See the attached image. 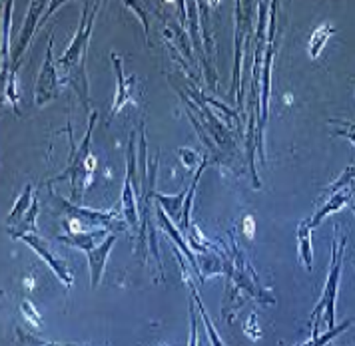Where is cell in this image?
<instances>
[{"instance_id": "19", "label": "cell", "mask_w": 355, "mask_h": 346, "mask_svg": "<svg viewBox=\"0 0 355 346\" xmlns=\"http://www.w3.org/2000/svg\"><path fill=\"white\" fill-rule=\"evenodd\" d=\"M297 251H300V261L304 263L307 271H311L313 265V253H311V227L307 221H302L297 227Z\"/></svg>"}, {"instance_id": "12", "label": "cell", "mask_w": 355, "mask_h": 346, "mask_svg": "<svg viewBox=\"0 0 355 346\" xmlns=\"http://www.w3.org/2000/svg\"><path fill=\"white\" fill-rule=\"evenodd\" d=\"M112 66L114 74H116V82H118V90H116V98L112 104V116L122 110L126 104H138L140 100V92H138V78L134 74L126 76L124 74V62L118 54L112 52Z\"/></svg>"}, {"instance_id": "6", "label": "cell", "mask_w": 355, "mask_h": 346, "mask_svg": "<svg viewBox=\"0 0 355 346\" xmlns=\"http://www.w3.org/2000/svg\"><path fill=\"white\" fill-rule=\"evenodd\" d=\"M62 4H64V2H60V0H56V2L33 0V2H31V8H28V15H26V20H24L22 32H20V36H18L15 48H12V64H10L8 76H17L18 66L22 64L24 52H26V48H28L31 40H33L34 32L38 30V28L46 22V18H49L56 8H60ZM4 82H6V80H4ZM4 82H2V84H4Z\"/></svg>"}, {"instance_id": "8", "label": "cell", "mask_w": 355, "mask_h": 346, "mask_svg": "<svg viewBox=\"0 0 355 346\" xmlns=\"http://www.w3.org/2000/svg\"><path fill=\"white\" fill-rule=\"evenodd\" d=\"M126 179H124V191H122V217L130 227H138V197L136 193L140 191V185L136 183V188L132 185V181H136V131L130 134L128 152H126Z\"/></svg>"}, {"instance_id": "1", "label": "cell", "mask_w": 355, "mask_h": 346, "mask_svg": "<svg viewBox=\"0 0 355 346\" xmlns=\"http://www.w3.org/2000/svg\"><path fill=\"white\" fill-rule=\"evenodd\" d=\"M102 4L100 2H84L82 4V16L78 30L74 34L70 46L66 48V52L58 60L60 68V82L68 84L78 98H80L82 106L88 110L90 108V94H88V76H86V52L90 44V36L94 28V20H96L98 8Z\"/></svg>"}, {"instance_id": "13", "label": "cell", "mask_w": 355, "mask_h": 346, "mask_svg": "<svg viewBox=\"0 0 355 346\" xmlns=\"http://www.w3.org/2000/svg\"><path fill=\"white\" fill-rule=\"evenodd\" d=\"M112 231L108 229H90V231H80V233H68V235H58L56 239L60 243H66L70 247H76L80 249L84 255L90 251H94L100 243L106 241V237L110 235Z\"/></svg>"}, {"instance_id": "22", "label": "cell", "mask_w": 355, "mask_h": 346, "mask_svg": "<svg viewBox=\"0 0 355 346\" xmlns=\"http://www.w3.org/2000/svg\"><path fill=\"white\" fill-rule=\"evenodd\" d=\"M334 126V136L336 138H345L355 145V122H347V120H331L329 122Z\"/></svg>"}, {"instance_id": "2", "label": "cell", "mask_w": 355, "mask_h": 346, "mask_svg": "<svg viewBox=\"0 0 355 346\" xmlns=\"http://www.w3.org/2000/svg\"><path fill=\"white\" fill-rule=\"evenodd\" d=\"M98 113L94 111L90 116V122H88V129L82 138L80 145L74 143V138H72V127H66L68 131V140H70V158H68V165L66 170L60 175H56L54 179H50L49 183H58V181H64V179H70V185H72V191H70V201L76 205L82 203V197H84V191H86V185L90 181V175L96 167V159L92 158V131H94V126H96Z\"/></svg>"}, {"instance_id": "7", "label": "cell", "mask_w": 355, "mask_h": 346, "mask_svg": "<svg viewBox=\"0 0 355 346\" xmlns=\"http://www.w3.org/2000/svg\"><path fill=\"white\" fill-rule=\"evenodd\" d=\"M354 188H355V167L354 165H349V167H345V172L341 173V177H339L338 181H336L334 185H329V188H327V199H325V203L315 211V215H313L311 219H306L307 225H309L311 229H315V227H318V225H320L327 215L336 213V211H339L343 205L349 203L352 193H354Z\"/></svg>"}, {"instance_id": "11", "label": "cell", "mask_w": 355, "mask_h": 346, "mask_svg": "<svg viewBox=\"0 0 355 346\" xmlns=\"http://www.w3.org/2000/svg\"><path fill=\"white\" fill-rule=\"evenodd\" d=\"M18 239H22L26 245H31L33 251L36 253V255H40V257L49 263V267L56 273V277L64 283L66 289H70V286L74 284V275H72V271L66 265V261H62L60 257L54 255L52 247H50V241L42 239L40 233H28V235H20Z\"/></svg>"}, {"instance_id": "18", "label": "cell", "mask_w": 355, "mask_h": 346, "mask_svg": "<svg viewBox=\"0 0 355 346\" xmlns=\"http://www.w3.org/2000/svg\"><path fill=\"white\" fill-rule=\"evenodd\" d=\"M34 199H36V197H33V185L28 183V185L24 188V191H22V195L18 197V201L15 203V207H12V211H10L8 217H6V229L17 227L18 223L22 221V217L28 213V209L33 207Z\"/></svg>"}, {"instance_id": "25", "label": "cell", "mask_w": 355, "mask_h": 346, "mask_svg": "<svg viewBox=\"0 0 355 346\" xmlns=\"http://www.w3.org/2000/svg\"><path fill=\"white\" fill-rule=\"evenodd\" d=\"M18 345L17 346H76V345H54V343H42V340H36L34 336L26 334V332L18 331Z\"/></svg>"}, {"instance_id": "29", "label": "cell", "mask_w": 355, "mask_h": 346, "mask_svg": "<svg viewBox=\"0 0 355 346\" xmlns=\"http://www.w3.org/2000/svg\"><path fill=\"white\" fill-rule=\"evenodd\" d=\"M349 205H352V209H354V213H355V188H354V193H352V199H349Z\"/></svg>"}, {"instance_id": "9", "label": "cell", "mask_w": 355, "mask_h": 346, "mask_svg": "<svg viewBox=\"0 0 355 346\" xmlns=\"http://www.w3.org/2000/svg\"><path fill=\"white\" fill-rule=\"evenodd\" d=\"M52 46H54V36H49V48H46V58L42 64V70L38 74V82L34 88V104L38 108L49 106L52 100L58 98V86H60V74L56 70V64L52 58Z\"/></svg>"}, {"instance_id": "27", "label": "cell", "mask_w": 355, "mask_h": 346, "mask_svg": "<svg viewBox=\"0 0 355 346\" xmlns=\"http://www.w3.org/2000/svg\"><path fill=\"white\" fill-rule=\"evenodd\" d=\"M245 332L254 338V340H258L259 336H261V332H259V327H258V316L256 313L250 316V320L245 322Z\"/></svg>"}, {"instance_id": "3", "label": "cell", "mask_w": 355, "mask_h": 346, "mask_svg": "<svg viewBox=\"0 0 355 346\" xmlns=\"http://www.w3.org/2000/svg\"><path fill=\"white\" fill-rule=\"evenodd\" d=\"M227 293L226 300H224V309H226L230 302H234L236 299L242 297V293H245L248 297L252 299L261 300V302H268L272 304L275 302L272 291H266L261 283H259L256 271L252 268L248 257H243V253L240 251V247L234 243V251H232V259H230V265H227Z\"/></svg>"}, {"instance_id": "17", "label": "cell", "mask_w": 355, "mask_h": 346, "mask_svg": "<svg viewBox=\"0 0 355 346\" xmlns=\"http://www.w3.org/2000/svg\"><path fill=\"white\" fill-rule=\"evenodd\" d=\"M186 195H188V191H182V193H178V195H162V193L156 191V193H154V199H156L162 209L168 213V217H170V219H174L178 225H180Z\"/></svg>"}, {"instance_id": "24", "label": "cell", "mask_w": 355, "mask_h": 346, "mask_svg": "<svg viewBox=\"0 0 355 346\" xmlns=\"http://www.w3.org/2000/svg\"><path fill=\"white\" fill-rule=\"evenodd\" d=\"M194 297L190 299V338H188V346H198V315L194 309Z\"/></svg>"}, {"instance_id": "16", "label": "cell", "mask_w": 355, "mask_h": 346, "mask_svg": "<svg viewBox=\"0 0 355 346\" xmlns=\"http://www.w3.org/2000/svg\"><path fill=\"white\" fill-rule=\"evenodd\" d=\"M182 273H184V277H186V283H188V289H190V293H192V297H194L196 304H198V311H200V315H202V320H204V327H206V332H208V338H210L211 346H227L226 343L220 338L218 331L214 329V325H211V320H210V315H208L206 307L202 304L200 295H198V291H196V284L192 283V279L188 277V271H186V268H182Z\"/></svg>"}, {"instance_id": "5", "label": "cell", "mask_w": 355, "mask_h": 346, "mask_svg": "<svg viewBox=\"0 0 355 346\" xmlns=\"http://www.w3.org/2000/svg\"><path fill=\"white\" fill-rule=\"evenodd\" d=\"M52 199L60 205V209L68 215V219L62 221L66 229L70 233H80L84 227H92V229H108V231H120L122 225L118 221V209L110 211H92L80 205L66 201L64 197H60L58 193H52Z\"/></svg>"}, {"instance_id": "14", "label": "cell", "mask_w": 355, "mask_h": 346, "mask_svg": "<svg viewBox=\"0 0 355 346\" xmlns=\"http://www.w3.org/2000/svg\"><path fill=\"white\" fill-rule=\"evenodd\" d=\"M118 235L116 233H110L106 237L104 243H100L94 251L86 253L88 257V265H90V279H92V286L96 289L100 281H102V275H104V267H106V261H108V255H110V249L116 243Z\"/></svg>"}, {"instance_id": "10", "label": "cell", "mask_w": 355, "mask_h": 346, "mask_svg": "<svg viewBox=\"0 0 355 346\" xmlns=\"http://www.w3.org/2000/svg\"><path fill=\"white\" fill-rule=\"evenodd\" d=\"M243 2H236V66H234V80H232V88L230 92L236 94V102H238V110H243V90L240 86L242 80V60H243V44L250 38V34L245 32L248 28V18L250 15L243 12Z\"/></svg>"}, {"instance_id": "4", "label": "cell", "mask_w": 355, "mask_h": 346, "mask_svg": "<svg viewBox=\"0 0 355 346\" xmlns=\"http://www.w3.org/2000/svg\"><path fill=\"white\" fill-rule=\"evenodd\" d=\"M345 237L341 239V245L338 243V239H334V245H331V268H329V275H327V281L323 286L322 299L315 304L313 313L309 316V322H311V336H320V320L325 315V327L327 331L336 329V299H338L339 293V279H341V267H343V249H345Z\"/></svg>"}, {"instance_id": "26", "label": "cell", "mask_w": 355, "mask_h": 346, "mask_svg": "<svg viewBox=\"0 0 355 346\" xmlns=\"http://www.w3.org/2000/svg\"><path fill=\"white\" fill-rule=\"evenodd\" d=\"M178 154H180V159L184 161V165H186L188 170H194V165L198 163V156H196L194 149H190V147H184V149H180Z\"/></svg>"}, {"instance_id": "28", "label": "cell", "mask_w": 355, "mask_h": 346, "mask_svg": "<svg viewBox=\"0 0 355 346\" xmlns=\"http://www.w3.org/2000/svg\"><path fill=\"white\" fill-rule=\"evenodd\" d=\"M254 229H256L254 217L252 215H245V219H243V233L248 237H254Z\"/></svg>"}, {"instance_id": "21", "label": "cell", "mask_w": 355, "mask_h": 346, "mask_svg": "<svg viewBox=\"0 0 355 346\" xmlns=\"http://www.w3.org/2000/svg\"><path fill=\"white\" fill-rule=\"evenodd\" d=\"M352 327V320H343L339 327H336V329H331V331H327L323 336H311L309 340H307L306 345H300V346H329V343L338 336V334H341V332H345L347 329ZM286 346V345H284Z\"/></svg>"}, {"instance_id": "23", "label": "cell", "mask_w": 355, "mask_h": 346, "mask_svg": "<svg viewBox=\"0 0 355 346\" xmlns=\"http://www.w3.org/2000/svg\"><path fill=\"white\" fill-rule=\"evenodd\" d=\"M22 313H24V318L26 320H31V325L36 327V329H42V318L38 315V311L33 307V302L31 300H22Z\"/></svg>"}, {"instance_id": "20", "label": "cell", "mask_w": 355, "mask_h": 346, "mask_svg": "<svg viewBox=\"0 0 355 346\" xmlns=\"http://www.w3.org/2000/svg\"><path fill=\"white\" fill-rule=\"evenodd\" d=\"M334 32H336V28H334L331 24H323V26H320L318 30L311 34V40H309V56H311L313 60L320 56V52H322V48L325 46L327 38H329Z\"/></svg>"}, {"instance_id": "15", "label": "cell", "mask_w": 355, "mask_h": 346, "mask_svg": "<svg viewBox=\"0 0 355 346\" xmlns=\"http://www.w3.org/2000/svg\"><path fill=\"white\" fill-rule=\"evenodd\" d=\"M12 6L15 2L8 0L2 4L4 15H2V82L8 78L10 64H12V52H10V22H12Z\"/></svg>"}]
</instances>
